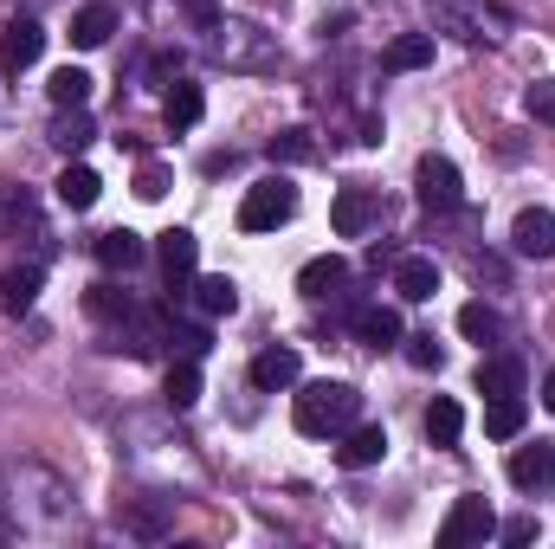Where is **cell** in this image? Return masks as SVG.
<instances>
[{"label":"cell","instance_id":"603a6c76","mask_svg":"<svg viewBox=\"0 0 555 549\" xmlns=\"http://www.w3.org/2000/svg\"><path fill=\"white\" fill-rule=\"evenodd\" d=\"M194 310H201V317H233V310H240V284L227 272H207L194 284Z\"/></svg>","mask_w":555,"mask_h":549},{"label":"cell","instance_id":"ffe728a7","mask_svg":"<svg viewBox=\"0 0 555 549\" xmlns=\"http://www.w3.org/2000/svg\"><path fill=\"white\" fill-rule=\"evenodd\" d=\"M142 259H149V246H142L130 227H117V233H98V266H104V272H137Z\"/></svg>","mask_w":555,"mask_h":549},{"label":"cell","instance_id":"1f68e13d","mask_svg":"<svg viewBox=\"0 0 555 549\" xmlns=\"http://www.w3.org/2000/svg\"><path fill=\"white\" fill-rule=\"evenodd\" d=\"M272 162H317V137H310V130H278Z\"/></svg>","mask_w":555,"mask_h":549},{"label":"cell","instance_id":"5bb4252c","mask_svg":"<svg viewBox=\"0 0 555 549\" xmlns=\"http://www.w3.org/2000/svg\"><path fill=\"white\" fill-rule=\"evenodd\" d=\"M52 188H59V207H72V214H91V207H98V194H104L98 168H85V162H65V175H59Z\"/></svg>","mask_w":555,"mask_h":549},{"label":"cell","instance_id":"7402d4cb","mask_svg":"<svg viewBox=\"0 0 555 549\" xmlns=\"http://www.w3.org/2000/svg\"><path fill=\"white\" fill-rule=\"evenodd\" d=\"M349 284V259H336V253H323V259H310L304 272H297V291L304 297H330V291H343Z\"/></svg>","mask_w":555,"mask_h":549},{"label":"cell","instance_id":"ac0fdd59","mask_svg":"<svg viewBox=\"0 0 555 549\" xmlns=\"http://www.w3.org/2000/svg\"><path fill=\"white\" fill-rule=\"evenodd\" d=\"M291 382H297V349L272 343V349H259V356H253V388L278 395V388H291Z\"/></svg>","mask_w":555,"mask_h":549},{"label":"cell","instance_id":"4fadbf2b","mask_svg":"<svg viewBox=\"0 0 555 549\" xmlns=\"http://www.w3.org/2000/svg\"><path fill=\"white\" fill-rule=\"evenodd\" d=\"M111 33H117V7L91 0V7H78V13H72V46H78V52H98V46H111Z\"/></svg>","mask_w":555,"mask_h":549},{"label":"cell","instance_id":"44dd1931","mask_svg":"<svg viewBox=\"0 0 555 549\" xmlns=\"http://www.w3.org/2000/svg\"><path fill=\"white\" fill-rule=\"evenodd\" d=\"M478 395H524V362L517 356H485L478 362Z\"/></svg>","mask_w":555,"mask_h":549},{"label":"cell","instance_id":"4dcf8cb0","mask_svg":"<svg viewBox=\"0 0 555 549\" xmlns=\"http://www.w3.org/2000/svg\"><path fill=\"white\" fill-rule=\"evenodd\" d=\"M124 531H130V537H149V544H155V537H168V511H162V505H124Z\"/></svg>","mask_w":555,"mask_h":549},{"label":"cell","instance_id":"74e56055","mask_svg":"<svg viewBox=\"0 0 555 549\" xmlns=\"http://www.w3.org/2000/svg\"><path fill=\"white\" fill-rule=\"evenodd\" d=\"M543 408L555 413V369H550V375H543Z\"/></svg>","mask_w":555,"mask_h":549},{"label":"cell","instance_id":"7a4b0ae2","mask_svg":"<svg viewBox=\"0 0 555 549\" xmlns=\"http://www.w3.org/2000/svg\"><path fill=\"white\" fill-rule=\"evenodd\" d=\"M207 52H214V65H227V72H272L278 65V39L259 20H220L214 39H207Z\"/></svg>","mask_w":555,"mask_h":549},{"label":"cell","instance_id":"e575fe53","mask_svg":"<svg viewBox=\"0 0 555 549\" xmlns=\"http://www.w3.org/2000/svg\"><path fill=\"white\" fill-rule=\"evenodd\" d=\"M137 194L142 201H162V194H168V168H162V162H142L137 168Z\"/></svg>","mask_w":555,"mask_h":549},{"label":"cell","instance_id":"2e32d148","mask_svg":"<svg viewBox=\"0 0 555 549\" xmlns=\"http://www.w3.org/2000/svg\"><path fill=\"white\" fill-rule=\"evenodd\" d=\"M201 117H207V98H201V85L175 78V85H168V98H162V124H168V130H194Z\"/></svg>","mask_w":555,"mask_h":549},{"label":"cell","instance_id":"5b68a950","mask_svg":"<svg viewBox=\"0 0 555 549\" xmlns=\"http://www.w3.org/2000/svg\"><path fill=\"white\" fill-rule=\"evenodd\" d=\"M485 537H498V511L485 498H452V511L439 524V549H472Z\"/></svg>","mask_w":555,"mask_h":549},{"label":"cell","instance_id":"30bf717a","mask_svg":"<svg viewBox=\"0 0 555 549\" xmlns=\"http://www.w3.org/2000/svg\"><path fill=\"white\" fill-rule=\"evenodd\" d=\"M511 485H517V491H543V485H555V439H530V446L511 452Z\"/></svg>","mask_w":555,"mask_h":549},{"label":"cell","instance_id":"83f0119b","mask_svg":"<svg viewBox=\"0 0 555 549\" xmlns=\"http://www.w3.org/2000/svg\"><path fill=\"white\" fill-rule=\"evenodd\" d=\"M524 420H530L524 395H498V401L485 408V433H491V439H517V433H524Z\"/></svg>","mask_w":555,"mask_h":549},{"label":"cell","instance_id":"8d00e7d4","mask_svg":"<svg viewBox=\"0 0 555 549\" xmlns=\"http://www.w3.org/2000/svg\"><path fill=\"white\" fill-rule=\"evenodd\" d=\"M498 537L504 544H530L537 537V518H511V524H498Z\"/></svg>","mask_w":555,"mask_h":549},{"label":"cell","instance_id":"9c48e42d","mask_svg":"<svg viewBox=\"0 0 555 549\" xmlns=\"http://www.w3.org/2000/svg\"><path fill=\"white\" fill-rule=\"evenodd\" d=\"M511 246H517L524 259H555V214L550 207H524V214L511 220Z\"/></svg>","mask_w":555,"mask_h":549},{"label":"cell","instance_id":"9a60e30c","mask_svg":"<svg viewBox=\"0 0 555 549\" xmlns=\"http://www.w3.org/2000/svg\"><path fill=\"white\" fill-rule=\"evenodd\" d=\"M356 336H362L369 349H395L408 330H401V310H395V304H362V310H356Z\"/></svg>","mask_w":555,"mask_h":549},{"label":"cell","instance_id":"e0dca14e","mask_svg":"<svg viewBox=\"0 0 555 549\" xmlns=\"http://www.w3.org/2000/svg\"><path fill=\"white\" fill-rule=\"evenodd\" d=\"M39 284H46L39 266H13V272H0V310H7V317H26V310L39 304Z\"/></svg>","mask_w":555,"mask_h":549},{"label":"cell","instance_id":"cb8c5ba5","mask_svg":"<svg viewBox=\"0 0 555 549\" xmlns=\"http://www.w3.org/2000/svg\"><path fill=\"white\" fill-rule=\"evenodd\" d=\"M46 98H52L59 111H85V104H91V72H85V65H59L52 85H46Z\"/></svg>","mask_w":555,"mask_h":549},{"label":"cell","instance_id":"8992f818","mask_svg":"<svg viewBox=\"0 0 555 549\" xmlns=\"http://www.w3.org/2000/svg\"><path fill=\"white\" fill-rule=\"evenodd\" d=\"M439 26H446V33H459V39H472V46H485V39H498V33L511 26V13H498V7H465V0H446V7H439Z\"/></svg>","mask_w":555,"mask_h":549},{"label":"cell","instance_id":"52a82bcc","mask_svg":"<svg viewBox=\"0 0 555 549\" xmlns=\"http://www.w3.org/2000/svg\"><path fill=\"white\" fill-rule=\"evenodd\" d=\"M375 220H382V194H375V188H343L336 207H330V227H336L343 240H362Z\"/></svg>","mask_w":555,"mask_h":549},{"label":"cell","instance_id":"484cf974","mask_svg":"<svg viewBox=\"0 0 555 549\" xmlns=\"http://www.w3.org/2000/svg\"><path fill=\"white\" fill-rule=\"evenodd\" d=\"M162 395H168V408H194V401H201V356H181V362H168V382H162Z\"/></svg>","mask_w":555,"mask_h":549},{"label":"cell","instance_id":"d590c367","mask_svg":"<svg viewBox=\"0 0 555 549\" xmlns=\"http://www.w3.org/2000/svg\"><path fill=\"white\" fill-rule=\"evenodd\" d=\"M175 7H181L201 33H214V26H220V0H175Z\"/></svg>","mask_w":555,"mask_h":549},{"label":"cell","instance_id":"d6a6232c","mask_svg":"<svg viewBox=\"0 0 555 549\" xmlns=\"http://www.w3.org/2000/svg\"><path fill=\"white\" fill-rule=\"evenodd\" d=\"M401 343H408V362H414V369H439V362H446V349L433 343V330H414V336H401Z\"/></svg>","mask_w":555,"mask_h":549},{"label":"cell","instance_id":"836d02e7","mask_svg":"<svg viewBox=\"0 0 555 549\" xmlns=\"http://www.w3.org/2000/svg\"><path fill=\"white\" fill-rule=\"evenodd\" d=\"M524 111H530V117H537V124H555V85H550V78H543V85H530V91H524Z\"/></svg>","mask_w":555,"mask_h":549},{"label":"cell","instance_id":"7c38bea8","mask_svg":"<svg viewBox=\"0 0 555 549\" xmlns=\"http://www.w3.org/2000/svg\"><path fill=\"white\" fill-rule=\"evenodd\" d=\"M382 452H388V433L356 420V426L343 433V446H336V465H343V472H369V465H382Z\"/></svg>","mask_w":555,"mask_h":549},{"label":"cell","instance_id":"d4e9b609","mask_svg":"<svg viewBox=\"0 0 555 549\" xmlns=\"http://www.w3.org/2000/svg\"><path fill=\"white\" fill-rule=\"evenodd\" d=\"M426 65H433V33H401L382 52V72H426Z\"/></svg>","mask_w":555,"mask_h":549},{"label":"cell","instance_id":"277c9868","mask_svg":"<svg viewBox=\"0 0 555 549\" xmlns=\"http://www.w3.org/2000/svg\"><path fill=\"white\" fill-rule=\"evenodd\" d=\"M414 194L426 214H452L459 201H465V181H459V168L446 162V155H420L414 162Z\"/></svg>","mask_w":555,"mask_h":549},{"label":"cell","instance_id":"f1b7e54d","mask_svg":"<svg viewBox=\"0 0 555 549\" xmlns=\"http://www.w3.org/2000/svg\"><path fill=\"white\" fill-rule=\"evenodd\" d=\"M459 330H465L472 343H498V336H504V317H498L485 297H472V304L459 310Z\"/></svg>","mask_w":555,"mask_h":549},{"label":"cell","instance_id":"8fae6325","mask_svg":"<svg viewBox=\"0 0 555 549\" xmlns=\"http://www.w3.org/2000/svg\"><path fill=\"white\" fill-rule=\"evenodd\" d=\"M155 259H162V272H168V284L181 291V284L194 278V266H201V240H194L188 227H168V233L155 240Z\"/></svg>","mask_w":555,"mask_h":549},{"label":"cell","instance_id":"f546056e","mask_svg":"<svg viewBox=\"0 0 555 549\" xmlns=\"http://www.w3.org/2000/svg\"><path fill=\"white\" fill-rule=\"evenodd\" d=\"M91 117L85 111H59V124H52V149H65V155H78V149H91Z\"/></svg>","mask_w":555,"mask_h":549},{"label":"cell","instance_id":"6da1fadb","mask_svg":"<svg viewBox=\"0 0 555 549\" xmlns=\"http://www.w3.org/2000/svg\"><path fill=\"white\" fill-rule=\"evenodd\" d=\"M291 420H297V433H310V439H336V433H349V426L362 420V395H356L349 382H310V388L291 401Z\"/></svg>","mask_w":555,"mask_h":549},{"label":"cell","instance_id":"4316f807","mask_svg":"<svg viewBox=\"0 0 555 549\" xmlns=\"http://www.w3.org/2000/svg\"><path fill=\"white\" fill-rule=\"evenodd\" d=\"M459 433H465V408H459L452 395H433V408H426V439H433V446H459Z\"/></svg>","mask_w":555,"mask_h":549},{"label":"cell","instance_id":"3957f363","mask_svg":"<svg viewBox=\"0 0 555 549\" xmlns=\"http://www.w3.org/2000/svg\"><path fill=\"white\" fill-rule=\"evenodd\" d=\"M291 214H297V188H291L284 175L253 181V188H246V201H240V227H246V233H278Z\"/></svg>","mask_w":555,"mask_h":549},{"label":"cell","instance_id":"ba28073f","mask_svg":"<svg viewBox=\"0 0 555 549\" xmlns=\"http://www.w3.org/2000/svg\"><path fill=\"white\" fill-rule=\"evenodd\" d=\"M39 52H46V26H39V20H13V26L0 33V78L39 65Z\"/></svg>","mask_w":555,"mask_h":549},{"label":"cell","instance_id":"d6986e66","mask_svg":"<svg viewBox=\"0 0 555 549\" xmlns=\"http://www.w3.org/2000/svg\"><path fill=\"white\" fill-rule=\"evenodd\" d=\"M395 291H401L408 304H426V297L439 291V266H433L426 253H408V259H395Z\"/></svg>","mask_w":555,"mask_h":549}]
</instances>
